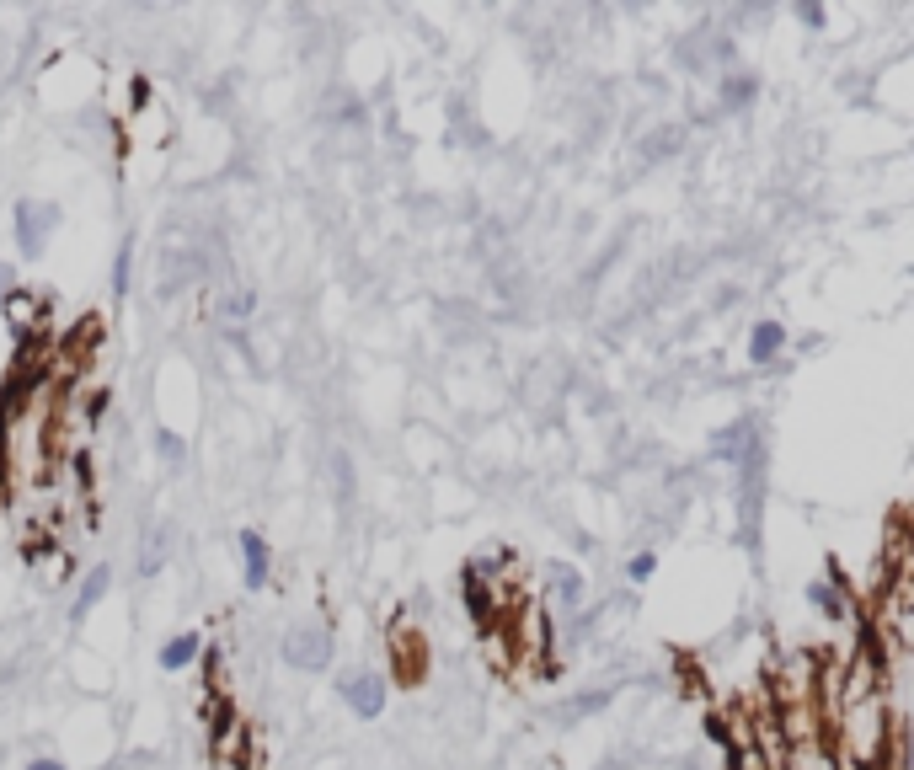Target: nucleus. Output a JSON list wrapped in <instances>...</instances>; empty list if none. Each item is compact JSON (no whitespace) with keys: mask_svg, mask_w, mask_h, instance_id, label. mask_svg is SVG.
<instances>
[{"mask_svg":"<svg viewBox=\"0 0 914 770\" xmlns=\"http://www.w3.org/2000/svg\"><path fill=\"white\" fill-rule=\"evenodd\" d=\"M166 551H172V530H166V525H156V530L145 535V551H139V573H145V578H156L161 567H166Z\"/></svg>","mask_w":914,"mask_h":770,"instance_id":"obj_11","label":"nucleus"},{"mask_svg":"<svg viewBox=\"0 0 914 770\" xmlns=\"http://www.w3.org/2000/svg\"><path fill=\"white\" fill-rule=\"evenodd\" d=\"M129 257H134V246L123 241V246H118V257H113V295H118V300L129 295Z\"/></svg>","mask_w":914,"mask_h":770,"instance_id":"obj_16","label":"nucleus"},{"mask_svg":"<svg viewBox=\"0 0 914 770\" xmlns=\"http://www.w3.org/2000/svg\"><path fill=\"white\" fill-rule=\"evenodd\" d=\"M161 669H188V664H198V658H204V637H198V631H182V637H172V642H161Z\"/></svg>","mask_w":914,"mask_h":770,"instance_id":"obj_9","label":"nucleus"},{"mask_svg":"<svg viewBox=\"0 0 914 770\" xmlns=\"http://www.w3.org/2000/svg\"><path fill=\"white\" fill-rule=\"evenodd\" d=\"M888 738H893V728H888V712H882V696H872L834 717L829 749L845 770H882L888 765Z\"/></svg>","mask_w":914,"mask_h":770,"instance_id":"obj_1","label":"nucleus"},{"mask_svg":"<svg viewBox=\"0 0 914 770\" xmlns=\"http://www.w3.org/2000/svg\"><path fill=\"white\" fill-rule=\"evenodd\" d=\"M11 225H17L22 257H43V246H49L54 225H59V209L54 204H38V198H22L17 214H11Z\"/></svg>","mask_w":914,"mask_h":770,"instance_id":"obj_4","label":"nucleus"},{"mask_svg":"<svg viewBox=\"0 0 914 770\" xmlns=\"http://www.w3.org/2000/svg\"><path fill=\"white\" fill-rule=\"evenodd\" d=\"M107 589H113V567L97 562V567H91V573L81 578V594H75V610H70L75 621H86V610H97L102 599H107Z\"/></svg>","mask_w":914,"mask_h":770,"instance_id":"obj_8","label":"nucleus"},{"mask_svg":"<svg viewBox=\"0 0 914 770\" xmlns=\"http://www.w3.org/2000/svg\"><path fill=\"white\" fill-rule=\"evenodd\" d=\"M236 546H241V583H246L252 594H257V589H268V578H273V546L262 541V535H257L252 525H246V530L236 535Z\"/></svg>","mask_w":914,"mask_h":770,"instance_id":"obj_5","label":"nucleus"},{"mask_svg":"<svg viewBox=\"0 0 914 770\" xmlns=\"http://www.w3.org/2000/svg\"><path fill=\"white\" fill-rule=\"evenodd\" d=\"M252 311H257V295H252V289H230V295H225L220 305H214V316L230 321V327H236V321H246Z\"/></svg>","mask_w":914,"mask_h":770,"instance_id":"obj_13","label":"nucleus"},{"mask_svg":"<svg viewBox=\"0 0 914 770\" xmlns=\"http://www.w3.org/2000/svg\"><path fill=\"white\" fill-rule=\"evenodd\" d=\"M808 599H813L818 615H829V621H845V615H850L845 583H829V578H824V583H813V589H808Z\"/></svg>","mask_w":914,"mask_h":770,"instance_id":"obj_10","label":"nucleus"},{"mask_svg":"<svg viewBox=\"0 0 914 770\" xmlns=\"http://www.w3.org/2000/svg\"><path fill=\"white\" fill-rule=\"evenodd\" d=\"M22 770H65V760H49V754H43V760H27Z\"/></svg>","mask_w":914,"mask_h":770,"instance_id":"obj_22","label":"nucleus"},{"mask_svg":"<svg viewBox=\"0 0 914 770\" xmlns=\"http://www.w3.org/2000/svg\"><path fill=\"white\" fill-rule=\"evenodd\" d=\"M156 455L166 460V466H182V460H188V439L172 434V428H161V434H156Z\"/></svg>","mask_w":914,"mask_h":770,"instance_id":"obj_15","label":"nucleus"},{"mask_svg":"<svg viewBox=\"0 0 914 770\" xmlns=\"http://www.w3.org/2000/svg\"><path fill=\"white\" fill-rule=\"evenodd\" d=\"M653 573H658V551H637V557L626 562V578H631V583H647Z\"/></svg>","mask_w":914,"mask_h":770,"instance_id":"obj_17","label":"nucleus"},{"mask_svg":"<svg viewBox=\"0 0 914 770\" xmlns=\"http://www.w3.org/2000/svg\"><path fill=\"white\" fill-rule=\"evenodd\" d=\"M551 583H556V599H562V605H583V589H588V583H583L578 567L556 562V567H551Z\"/></svg>","mask_w":914,"mask_h":770,"instance_id":"obj_12","label":"nucleus"},{"mask_svg":"<svg viewBox=\"0 0 914 770\" xmlns=\"http://www.w3.org/2000/svg\"><path fill=\"white\" fill-rule=\"evenodd\" d=\"M754 102V75H733V81H722V107H749Z\"/></svg>","mask_w":914,"mask_h":770,"instance_id":"obj_14","label":"nucleus"},{"mask_svg":"<svg viewBox=\"0 0 914 770\" xmlns=\"http://www.w3.org/2000/svg\"><path fill=\"white\" fill-rule=\"evenodd\" d=\"M332 631L327 626H289L284 631V664L300 674H321L332 669Z\"/></svg>","mask_w":914,"mask_h":770,"instance_id":"obj_2","label":"nucleus"},{"mask_svg":"<svg viewBox=\"0 0 914 770\" xmlns=\"http://www.w3.org/2000/svg\"><path fill=\"white\" fill-rule=\"evenodd\" d=\"M797 17H802V27H824V22H829L824 6H797Z\"/></svg>","mask_w":914,"mask_h":770,"instance_id":"obj_21","label":"nucleus"},{"mask_svg":"<svg viewBox=\"0 0 914 770\" xmlns=\"http://www.w3.org/2000/svg\"><path fill=\"white\" fill-rule=\"evenodd\" d=\"M107 407H113V391H107V385H97V391L86 396V423H102Z\"/></svg>","mask_w":914,"mask_h":770,"instance_id":"obj_18","label":"nucleus"},{"mask_svg":"<svg viewBox=\"0 0 914 770\" xmlns=\"http://www.w3.org/2000/svg\"><path fill=\"white\" fill-rule=\"evenodd\" d=\"M781 348H786V327H781V321L776 316L754 321V332H749V364H776Z\"/></svg>","mask_w":914,"mask_h":770,"instance_id":"obj_7","label":"nucleus"},{"mask_svg":"<svg viewBox=\"0 0 914 770\" xmlns=\"http://www.w3.org/2000/svg\"><path fill=\"white\" fill-rule=\"evenodd\" d=\"M11 295H17V268H11V263H0V305H6Z\"/></svg>","mask_w":914,"mask_h":770,"instance_id":"obj_20","label":"nucleus"},{"mask_svg":"<svg viewBox=\"0 0 914 770\" xmlns=\"http://www.w3.org/2000/svg\"><path fill=\"white\" fill-rule=\"evenodd\" d=\"M337 696L353 706V717L375 722L385 712V701H391V685H385V674H375V669H353L337 680Z\"/></svg>","mask_w":914,"mask_h":770,"instance_id":"obj_3","label":"nucleus"},{"mask_svg":"<svg viewBox=\"0 0 914 770\" xmlns=\"http://www.w3.org/2000/svg\"><path fill=\"white\" fill-rule=\"evenodd\" d=\"M391 658H396V680L401 685H412V680H423V637L417 631H407V626H396V637H391Z\"/></svg>","mask_w":914,"mask_h":770,"instance_id":"obj_6","label":"nucleus"},{"mask_svg":"<svg viewBox=\"0 0 914 770\" xmlns=\"http://www.w3.org/2000/svg\"><path fill=\"white\" fill-rule=\"evenodd\" d=\"M604 701H610V690H599V696H583V701H572V706H567V717H588V712H599Z\"/></svg>","mask_w":914,"mask_h":770,"instance_id":"obj_19","label":"nucleus"}]
</instances>
